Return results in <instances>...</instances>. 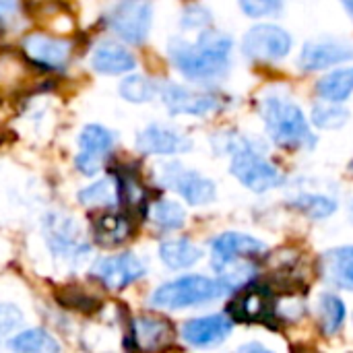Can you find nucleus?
<instances>
[{"label": "nucleus", "instance_id": "19", "mask_svg": "<svg viewBox=\"0 0 353 353\" xmlns=\"http://www.w3.org/2000/svg\"><path fill=\"white\" fill-rule=\"evenodd\" d=\"M91 64L101 74H120L132 70L137 66V60L132 52H128L124 46L116 41H103L93 50Z\"/></svg>", "mask_w": 353, "mask_h": 353}, {"label": "nucleus", "instance_id": "8", "mask_svg": "<svg viewBox=\"0 0 353 353\" xmlns=\"http://www.w3.org/2000/svg\"><path fill=\"white\" fill-rule=\"evenodd\" d=\"M159 95H161L165 108L172 114L207 116L211 112L221 110V105H223V97L217 95V93L190 91V89L180 87L176 83H163V85H159Z\"/></svg>", "mask_w": 353, "mask_h": 353}, {"label": "nucleus", "instance_id": "10", "mask_svg": "<svg viewBox=\"0 0 353 353\" xmlns=\"http://www.w3.org/2000/svg\"><path fill=\"white\" fill-rule=\"evenodd\" d=\"M114 134L99 126V124H89L83 128L79 137V147L81 153L77 155V168L85 176H95L101 168L108 155L114 149Z\"/></svg>", "mask_w": 353, "mask_h": 353}, {"label": "nucleus", "instance_id": "13", "mask_svg": "<svg viewBox=\"0 0 353 353\" xmlns=\"http://www.w3.org/2000/svg\"><path fill=\"white\" fill-rule=\"evenodd\" d=\"M46 236H48V244L54 250L56 256H64V259H81L85 256V252L89 250L87 244L81 240L77 225L72 223V219L64 217V215H48L46 219Z\"/></svg>", "mask_w": 353, "mask_h": 353}, {"label": "nucleus", "instance_id": "37", "mask_svg": "<svg viewBox=\"0 0 353 353\" xmlns=\"http://www.w3.org/2000/svg\"><path fill=\"white\" fill-rule=\"evenodd\" d=\"M341 4H343V8L347 10V14L353 19V0H341Z\"/></svg>", "mask_w": 353, "mask_h": 353}, {"label": "nucleus", "instance_id": "33", "mask_svg": "<svg viewBox=\"0 0 353 353\" xmlns=\"http://www.w3.org/2000/svg\"><path fill=\"white\" fill-rule=\"evenodd\" d=\"M21 323H23L21 312L12 304L0 302V333H8L14 327H19Z\"/></svg>", "mask_w": 353, "mask_h": 353}, {"label": "nucleus", "instance_id": "5", "mask_svg": "<svg viewBox=\"0 0 353 353\" xmlns=\"http://www.w3.org/2000/svg\"><path fill=\"white\" fill-rule=\"evenodd\" d=\"M292 35L273 23H261L246 31L242 39V52L252 62H279L292 52Z\"/></svg>", "mask_w": 353, "mask_h": 353}, {"label": "nucleus", "instance_id": "3", "mask_svg": "<svg viewBox=\"0 0 353 353\" xmlns=\"http://www.w3.org/2000/svg\"><path fill=\"white\" fill-rule=\"evenodd\" d=\"M221 151L232 155L230 172L248 190L263 194L271 188H277L283 182V174L279 172V168L273 161H269L252 141L240 134H230Z\"/></svg>", "mask_w": 353, "mask_h": 353}, {"label": "nucleus", "instance_id": "12", "mask_svg": "<svg viewBox=\"0 0 353 353\" xmlns=\"http://www.w3.org/2000/svg\"><path fill=\"white\" fill-rule=\"evenodd\" d=\"M93 275L108 290H124L145 275V265L130 252L99 259L93 265Z\"/></svg>", "mask_w": 353, "mask_h": 353}, {"label": "nucleus", "instance_id": "7", "mask_svg": "<svg viewBox=\"0 0 353 353\" xmlns=\"http://www.w3.org/2000/svg\"><path fill=\"white\" fill-rule=\"evenodd\" d=\"M157 178L165 188L176 190L188 205L201 207L215 199V184L199 172L186 170L180 163H163L157 168Z\"/></svg>", "mask_w": 353, "mask_h": 353}, {"label": "nucleus", "instance_id": "2", "mask_svg": "<svg viewBox=\"0 0 353 353\" xmlns=\"http://www.w3.org/2000/svg\"><path fill=\"white\" fill-rule=\"evenodd\" d=\"M261 116L271 141L281 149H312L316 145V134L306 114L288 95L275 91L267 93L261 99Z\"/></svg>", "mask_w": 353, "mask_h": 353}, {"label": "nucleus", "instance_id": "9", "mask_svg": "<svg viewBox=\"0 0 353 353\" xmlns=\"http://www.w3.org/2000/svg\"><path fill=\"white\" fill-rule=\"evenodd\" d=\"M350 60H353V41L325 37V39H312L304 43L298 64L302 70L314 72V70H325V68H331Z\"/></svg>", "mask_w": 353, "mask_h": 353}, {"label": "nucleus", "instance_id": "26", "mask_svg": "<svg viewBox=\"0 0 353 353\" xmlns=\"http://www.w3.org/2000/svg\"><path fill=\"white\" fill-rule=\"evenodd\" d=\"M10 350L21 353H56L60 352V345L54 341V337L50 333H46L43 329H29L19 333L17 337L10 339L8 343Z\"/></svg>", "mask_w": 353, "mask_h": 353}, {"label": "nucleus", "instance_id": "24", "mask_svg": "<svg viewBox=\"0 0 353 353\" xmlns=\"http://www.w3.org/2000/svg\"><path fill=\"white\" fill-rule=\"evenodd\" d=\"M132 232L130 221L124 215L116 213H105L95 221V240L103 246H116L128 240Z\"/></svg>", "mask_w": 353, "mask_h": 353}, {"label": "nucleus", "instance_id": "23", "mask_svg": "<svg viewBox=\"0 0 353 353\" xmlns=\"http://www.w3.org/2000/svg\"><path fill=\"white\" fill-rule=\"evenodd\" d=\"M345 323V304L337 294H323L319 298V327L327 337L337 335Z\"/></svg>", "mask_w": 353, "mask_h": 353}, {"label": "nucleus", "instance_id": "35", "mask_svg": "<svg viewBox=\"0 0 353 353\" xmlns=\"http://www.w3.org/2000/svg\"><path fill=\"white\" fill-rule=\"evenodd\" d=\"M19 0H0V19H8L17 12Z\"/></svg>", "mask_w": 353, "mask_h": 353}, {"label": "nucleus", "instance_id": "1", "mask_svg": "<svg viewBox=\"0 0 353 353\" xmlns=\"http://www.w3.org/2000/svg\"><path fill=\"white\" fill-rule=\"evenodd\" d=\"M232 37L221 31H203L196 41L174 37L168 46L170 60L190 81L209 83L228 74L232 62Z\"/></svg>", "mask_w": 353, "mask_h": 353}, {"label": "nucleus", "instance_id": "36", "mask_svg": "<svg viewBox=\"0 0 353 353\" xmlns=\"http://www.w3.org/2000/svg\"><path fill=\"white\" fill-rule=\"evenodd\" d=\"M240 352H267V347L261 343H248V345H242Z\"/></svg>", "mask_w": 353, "mask_h": 353}, {"label": "nucleus", "instance_id": "17", "mask_svg": "<svg viewBox=\"0 0 353 353\" xmlns=\"http://www.w3.org/2000/svg\"><path fill=\"white\" fill-rule=\"evenodd\" d=\"M230 314L238 323H267L275 319V304L267 288H254L244 292L232 306Z\"/></svg>", "mask_w": 353, "mask_h": 353}, {"label": "nucleus", "instance_id": "4", "mask_svg": "<svg viewBox=\"0 0 353 353\" xmlns=\"http://www.w3.org/2000/svg\"><path fill=\"white\" fill-rule=\"evenodd\" d=\"M228 290L219 279H211L205 275H186L163 283L151 296V304L165 310H182L190 306H203L221 298Z\"/></svg>", "mask_w": 353, "mask_h": 353}, {"label": "nucleus", "instance_id": "21", "mask_svg": "<svg viewBox=\"0 0 353 353\" xmlns=\"http://www.w3.org/2000/svg\"><path fill=\"white\" fill-rule=\"evenodd\" d=\"M316 95L325 101L343 103L353 95V68H337L316 81Z\"/></svg>", "mask_w": 353, "mask_h": 353}, {"label": "nucleus", "instance_id": "29", "mask_svg": "<svg viewBox=\"0 0 353 353\" xmlns=\"http://www.w3.org/2000/svg\"><path fill=\"white\" fill-rule=\"evenodd\" d=\"M157 93H159V85L147 77H141V74H132V77L124 79L120 85V95L128 101H134V103L151 101Z\"/></svg>", "mask_w": 353, "mask_h": 353}, {"label": "nucleus", "instance_id": "27", "mask_svg": "<svg viewBox=\"0 0 353 353\" xmlns=\"http://www.w3.org/2000/svg\"><path fill=\"white\" fill-rule=\"evenodd\" d=\"M118 196L120 188L114 180H99L97 184L79 192V201L87 207H114Z\"/></svg>", "mask_w": 353, "mask_h": 353}, {"label": "nucleus", "instance_id": "11", "mask_svg": "<svg viewBox=\"0 0 353 353\" xmlns=\"http://www.w3.org/2000/svg\"><path fill=\"white\" fill-rule=\"evenodd\" d=\"M267 250V246L248 236V234H238V232H225L221 236H217L211 244V252H213V267L215 271H219L221 267L236 263V261H252L256 256H261Z\"/></svg>", "mask_w": 353, "mask_h": 353}, {"label": "nucleus", "instance_id": "6", "mask_svg": "<svg viewBox=\"0 0 353 353\" xmlns=\"http://www.w3.org/2000/svg\"><path fill=\"white\" fill-rule=\"evenodd\" d=\"M149 0H118L108 14L110 29L128 43H143L151 29Z\"/></svg>", "mask_w": 353, "mask_h": 353}, {"label": "nucleus", "instance_id": "30", "mask_svg": "<svg viewBox=\"0 0 353 353\" xmlns=\"http://www.w3.org/2000/svg\"><path fill=\"white\" fill-rule=\"evenodd\" d=\"M350 120V110L345 105L339 103H325V105H316L312 110V122L314 126L323 128V130H337L341 126H345Z\"/></svg>", "mask_w": 353, "mask_h": 353}, {"label": "nucleus", "instance_id": "25", "mask_svg": "<svg viewBox=\"0 0 353 353\" xmlns=\"http://www.w3.org/2000/svg\"><path fill=\"white\" fill-rule=\"evenodd\" d=\"M290 205L310 219L331 217L337 209V201L327 194H321V192H300L298 196H294L290 201Z\"/></svg>", "mask_w": 353, "mask_h": 353}, {"label": "nucleus", "instance_id": "14", "mask_svg": "<svg viewBox=\"0 0 353 353\" xmlns=\"http://www.w3.org/2000/svg\"><path fill=\"white\" fill-rule=\"evenodd\" d=\"M23 52L29 60L43 68H62L72 52L70 41L58 39L46 33H29L23 39Z\"/></svg>", "mask_w": 353, "mask_h": 353}, {"label": "nucleus", "instance_id": "16", "mask_svg": "<svg viewBox=\"0 0 353 353\" xmlns=\"http://www.w3.org/2000/svg\"><path fill=\"white\" fill-rule=\"evenodd\" d=\"M137 147L149 155H174V153L188 151L192 147V141L174 128H168L161 124H151L139 134Z\"/></svg>", "mask_w": 353, "mask_h": 353}, {"label": "nucleus", "instance_id": "20", "mask_svg": "<svg viewBox=\"0 0 353 353\" xmlns=\"http://www.w3.org/2000/svg\"><path fill=\"white\" fill-rule=\"evenodd\" d=\"M174 337V329L163 319L143 316L132 323V339L143 350H157L163 347Z\"/></svg>", "mask_w": 353, "mask_h": 353}, {"label": "nucleus", "instance_id": "38", "mask_svg": "<svg viewBox=\"0 0 353 353\" xmlns=\"http://www.w3.org/2000/svg\"><path fill=\"white\" fill-rule=\"evenodd\" d=\"M352 213H353V207H352Z\"/></svg>", "mask_w": 353, "mask_h": 353}, {"label": "nucleus", "instance_id": "31", "mask_svg": "<svg viewBox=\"0 0 353 353\" xmlns=\"http://www.w3.org/2000/svg\"><path fill=\"white\" fill-rule=\"evenodd\" d=\"M240 8L252 19L277 17L283 10V0H240Z\"/></svg>", "mask_w": 353, "mask_h": 353}, {"label": "nucleus", "instance_id": "28", "mask_svg": "<svg viewBox=\"0 0 353 353\" xmlns=\"http://www.w3.org/2000/svg\"><path fill=\"white\" fill-rule=\"evenodd\" d=\"M151 219L159 230L174 232L186 223V211L174 201H159L151 209Z\"/></svg>", "mask_w": 353, "mask_h": 353}, {"label": "nucleus", "instance_id": "15", "mask_svg": "<svg viewBox=\"0 0 353 353\" xmlns=\"http://www.w3.org/2000/svg\"><path fill=\"white\" fill-rule=\"evenodd\" d=\"M232 321L223 314H211L203 319H192L184 325L182 337L192 347H215L228 339L232 333Z\"/></svg>", "mask_w": 353, "mask_h": 353}, {"label": "nucleus", "instance_id": "22", "mask_svg": "<svg viewBox=\"0 0 353 353\" xmlns=\"http://www.w3.org/2000/svg\"><path fill=\"white\" fill-rule=\"evenodd\" d=\"M203 250L190 240H168L159 246V259L170 269H188L199 263Z\"/></svg>", "mask_w": 353, "mask_h": 353}, {"label": "nucleus", "instance_id": "32", "mask_svg": "<svg viewBox=\"0 0 353 353\" xmlns=\"http://www.w3.org/2000/svg\"><path fill=\"white\" fill-rule=\"evenodd\" d=\"M118 188H120V196H122V201L130 203L132 207H139V205L145 201V190H143V186H141L132 176L122 178V180L118 182Z\"/></svg>", "mask_w": 353, "mask_h": 353}, {"label": "nucleus", "instance_id": "18", "mask_svg": "<svg viewBox=\"0 0 353 353\" xmlns=\"http://www.w3.org/2000/svg\"><path fill=\"white\" fill-rule=\"evenodd\" d=\"M323 277L341 290L353 292V246H339L321 256Z\"/></svg>", "mask_w": 353, "mask_h": 353}, {"label": "nucleus", "instance_id": "34", "mask_svg": "<svg viewBox=\"0 0 353 353\" xmlns=\"http://www.w3.org/2000/svg\"><path fill=\"white\" fill-rule=\"evenodd\" d=\"M211 14L203 8V6H190L182 19L184 29H196V27H205L209 23Z\"/></svg>", "mask_w": 353, "mask_h": 353}]
</instances>
